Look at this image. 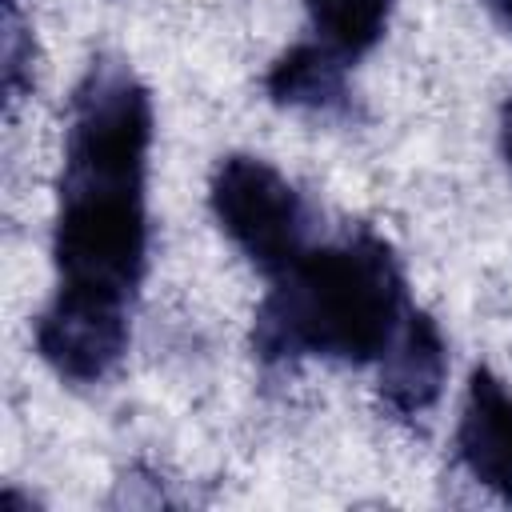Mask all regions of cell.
<instances>
[{
  "instance_id": "6da1fadb",
  "label": "cell",
  "mask_w": 512,
  "mask_h": 512,
  "mask_svg": "<svg viewBox=\"0 0 512 512\" xmlns=\"http://www.w3.org/2000/svg\"><path fill=\"white\" fill-rule=\"evenodd\" d=\"M152 96L132 64L100 56L68 100L56 180V292L136 304L148 268Z\"/></svg>"
},
{
  "instance_id": "7a4b0ae2",
  "label": "cell",
  "mask_w": 512,
  "mask_h": 512,
  "mask_svg": "<svg viewBox=\"0 0 512 512\" xmlns=\"http://www.w3.org/2000/svg\"><path fill=\"white\" fill-rule=\"evenodd\" d=\"M404 316L408 296L392 244L356 228L332 244L308 248L272 280L252 320V352L264 364H376Z\"/></svg>"
},
{
  "instance_id": "3957f363",
  "label": "cell",
  "mask_w": 512,
  "mask_h": 512,
  "mask_svg": "<svg viewBox=\"0 0 512 512\" xmlns=\"http://www.w3.org/2000/svg\"><path fill=\"white\" fill-rule=\"evenodd\" d=\"M208 204H212L220 232L268 280L288 272L312 248L308 244L312 212L304 196L264 156H248V152L224 156L212 168Z\"/></svg>"
},
{
  "instance_id": "277c9868",
  "label": "cell",
  "mask_w": 512,
  "mask_h": 512,
  "mask_svg": "<svg viewBox=\"0 0 512 512\" xmlns=\"http://www.w3.org/2000/svg\"><path fill=\"white\" fill-rule=\"evenodd\" d=\"M132 340V312L96 304V300H76L52 292L48 308L36 320V352L40 360L68 384L88 388L104 384Z\"/></svg>"
},
{
  "instance_id": "5b68a950",
  "label": "cell",
  "mask_w": 512,
  "mask_h": 512,
  "mask_svg": "<svg viewBox=\"0 0 512 512\" xmlns=\"http://www.w3.org/2000/svg\"><path fill=\"white\" fill-rule=\"evenodd\" d=\"M456 456L480 488L500 504H512V388L484 364L472 368L464 388Z\"/></svg>"
},
{
  "instance_id": "8992f818",
  "label": "cell",
  "mask_w": 512,
  "mask_h": 512,
  "mask_svg": "<svg viewBox=\"0 0 512 512\" xmlns=\"http://www.w3.org/2000/svg\"><path fill=\"white\" fill-rule=\"evenodd\" d=\"M376 364H380V376H376L380 404L396 420H416L444 392V380H448V340H444L440 324L428 312L408 308L396 340L388 344V352Z\"/></svg>"
},
{
  "instance_id": "52a82bcc",
  "label": "cell",
  "mask_w": 512,
  "mask_h": 512,
  "mask_svg": "<svg viewBox=\"0 0 512 512\" xmlns=\"http://www.w3.org/2000/svg\"><path fill=\"white\" fill-rule=\"evenodd\" d=\"M264 92L276 108L292 112H312V116H336L348 112L352 92H348V60L336 56L320 40L292 44L280 52L264 76Z\"/></svg>"
},
{
  "instance_id": "ba28073f",
  "label": "cell",
  "mask_w": 512,
  "mask_h": 512,
  "mask_svg": "<svg viewBox=\"0 0 512 512\" xmlns=\"http://www.w3.org/2000/svg\"><path fill=\"white\" fill-rule=\"evenodd\" d=\"M304 12L320 44L344 60H360L384 40L392 0H304Z\"/></svg>"
},
{
  "instance_id": "9c48e42d",
  "label": "cell",
  "mask_w": 512,
  "mask_h": 512,
  "mask_svg": "<svg viewBox=\"0 0 512 512\" xmlns=\"http://www.w3.org/2000/svg\"><path fill=\"white\" fill-rule=\"evenodd\" d=\"M4 48H0V84H4V96L8 104H16L28 88H32V60H36V48H32V32L20 16V4L16 0H4Z\"/></svg>"
},
{
  "instance_id": "30bf717a",
  "label": "cell",
  "mask_w": 512,
  "mask_h": 512,
  "mask_svg": "<svg viewBox=\"0 0 512 512\" xmlns=\"http://www.w3.org/2000/svg\"><path fill=\"white\" fill-rule=\"evenodd\" d=\"M500 152H504V160L512 168V96H508V104L500 112Z\"/></svg>"
},
{
  "instance_id": "8fae6325",
  "label": "cell",
  "mask_w": 512,
  "mask_h": 512,
  "mask_svg": "<svg viewBox=\"0 0 512 512\" xmlns=\"http://www.w3.org/2000/svg\"><path fill=\"white\" fill-rule=\"evenodd\" d=\"M484 8L492 12V20L512 36V0H484Z\"/></svg>"
}]
</instances>
